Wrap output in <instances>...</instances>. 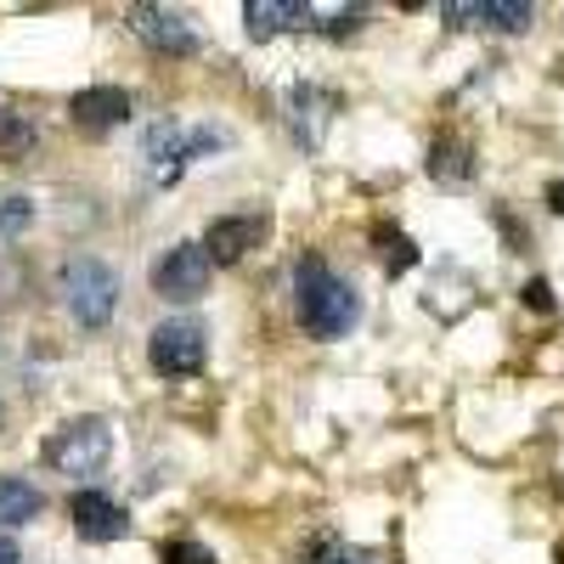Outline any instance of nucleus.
<instances>
[{
    "mask_svg": "<svg viewBox=\"0 0 564 564\" xmlns=\"http://www.w3.org/2000/svg\"><path fill=\"white\" fill-rule=\"evenodd\" d=\"M265 231H271V220H265L260 209L220 215V220H209V231H204V254H209L215 265H238L249 249L265 243Z\"/></svg>",
    "mask_w": 564,
    "mask_h": 564,
    "instance_id": "8",
    "label": "nucleus"
},
{
    "mask_svg": "<svg viewBox=\"0 0 564 564\" xmlns=\"http://www.w3.org/2000/svg\"><path fill=\"white\" fill-rule=\"evenodd\" d=\"M316 18L311 0H249L243 7V23H249V40H276L289 29H305Z\"/></svg>",
    "mask_w": 564,
    "mask_h": 564,
    "instance_id": "12",
    "label": "nucleus"
},
{
    "mask_svg": "<svg viewBox=\"0 0 564 564\" xmlns=\"http://www.w3.org/2000/svg\"><path fill=\"white\" fill-rule=\"evenodd\" d=\"M159 558H164V564H220V558H215L204 542H186V536L164 542V547H159Z\"/></svg>",
    "mask_w": 564,
    "mask_h": 564,
    "instance_id": "18",
    "label": "nucleus"
},
{
    "mask_svg": "<svg viewBox=\"0 0 564 564\" xmlns=\"http://www.w3.org/2000/svg\"><path fill=\"white\" fill-rule=\"evenodd\" d=\"M430 175L446 181V186H463L475 175V153H468V141H435L430 148Z\"/></svg>",
    "mask_w": 564,
    "mask_h": 564,
    "instance_id": "15",
    "label": "nucleus"
},
{
    "mask_svg": "<svg viewBox=\"0 0 564 564\" xmlns=\"http://www.w3.org/2000/svg\"><path fill=\"white\" fill-rule=\"evenodd\" d=\"M124 23H130V34L141 45H153L159 57H193L198 52V29L186 23L181 12H170V7H130Z\"/></svg>",
    "mask_w": 564,
    "mask_h": 564,
    "instance_id": "7",
    "label": "nucleus"
},
{
    "mask_svg": "<svg viewBox=\"0 0 564 564\" xmlns=\"http://www.w3.org/2000/svg\"><path fill=\"white\" fill-rule=\"evenodd\" d=\"M289 113H294V130H300V141H322V119L334 113V97L327 90H316V85H294L289 90Z\"/></svg>",
    "mask_w": 564,
    "mask_h": 564,
    "instance_id": "13",
    "label": "nucleus"
},
{
    "mask_svg": "<svg viewBox=\"0 0 564 564\" xmlns=\"http://www.w3.org/2000/svg\"><path fill=\"white\" fill-rule=\"evenodd\" d=\"M0 564H23V547L12 536H0Z\"/></svg>",
    "mask_w": 564,
    "mask_h": 564,
    "instance_id": "21",
    "label": "nucleus"
},
{
    "mask_svg": "<svg viewBox=\"0 0 564 564\" xmlns=\"http://www.w3.org/2000/svg\"><path fill=\"white\" fill-rule=\"evenodd\" d=\"M63 305L79 327H108L113 322V305H119V271L97 254H79L63 265Z\"/></svg>",
    "mask_w": 564,
    "mask_h": 564,
    "instance_id": "3",
    "label": "nucleus"
},
{
    "mask_svg": "<svg viewBox=\"0 0 564 564\" xmlns=\"http://www.w3.org/2000/svg\"><path fill=\"white\" fill-rule=\"evenodd\" d=\"M34 141H40V130H34L23 113L0 108V153H7V159H23V153H34Z\"/></svg>",
    "mask_w": 564,
    "mask_h": 564,
    "instance_id": "17",
    "label": "nucleus"
},
{
    "mask_svg": "<svg viewBox=\"0 0 564 564\" xmlns=\"http://www.w3.org/2000/svg\"><path fill=\"white\" fill-rule=\"evenodd\" d=\"M441 18L457 23V29H502V34H520V29L536 23V7H525V0H446Z\"/></svg>",
    "mask_w": 564,
    "mask_h": 564,
    "instance_id": "9",
    "label": "nucleus"
},
{
    "mask_svg": "<svg viewBox=\"0 0 564 564\" xmlns=\"http://www.w3.org/2000/svg\"><path fill=\"white\" fill-rule=\"evenodd\" d=\"M68 513H74L79 542H119V536L130 531V513H124L108 491H74Z\"/></svg>",
    "mask_w": 564,
    "mask_h": 564,
    "instance_id": "10",
    "label": "nucleus"
},
{
    "mask_svg": "<svg viewBox=\"0 0 564 564\" xmlns=\"http://www.w3.org/2000/svg\"><path fill=\"white\" fill-rule=\"evenodd\" d=\"M547 204H553V215H564V181H553V186H547Z\"/></svg>",
    "mask_w": 564,
    "mask_h": 564,
    "instance_id": "22",
    "label": "nucleus"
},
{
    "mask_svg": "<svg viewBox=\"0 0 564 564\" xmlns=\"http://www.w3.org/2000/svg\"><path fill=\"white\" fill-rule=\"evenodd\" d=\"M209 276H215V260L204 254V243H175L159 265H153V294L159 300H204L209 294Z\"/></svg>",
    "mask_w": 564,
    "mask_h": 564,
    "instance_id": "6",
    "label": "nucleus"
},
{
    "mask_svg": "<svg viewBox=\"0 0 564 564\" xmlns=\"http://www.w3.org/2000/svg\"><path fill=\"white\" fill-rule=\"evenodd\" d=\"M68 119H74V130H85V135H102V130H113V124L130 119V90H119V85H90V90H79V97L68 102Z\"/></svg>",
    "mask_w": 564,
    "mask_h": 564,
    "instance_id": "11",
    "label": "nucleus"
},
{
    "mask_svg": "<svg viewBox=\"0 0 564 564\" xmlns=\"http://www.w3.org/2000/svg\"><path fill=\"white\" fill-rule=\"evenodd\" d=\"M294 305H300V322H305V334L316 339H345L350 327L361 322V300L350 282L327 265L322 254H305L294 265Z\"/></svg>",
    "mask_w": 564,
    "mask_h": 564,
    "instance_id": "1",
    "label": "nucleus"
},
{
    "mask_svg": "<svg viewBox=\"0 0 564 564\" xmlns=\"http://www.w3.org/2000/svg\"><path fill=\"white\" fill-rule=\"evenodd\" d=\"M113 457V430H108V417H74L63 423V430L45 441V463L57 468V475H102Z\"/></svg>",
    "mask_w": 564,
    "mask_h": 564,
    "instance_id": "4",
    "label": "nucleus"
},
{
    "mask_svg": "<svg viewBox=\"0 0 564 564\" xmlns=\"http://www.w3.org/2000/svg\"><path fill=\"white\" fill-rule=\"evenodd\" d=\"M40 508H45V497L29 480H18V475L0 480V525H29Z\"/></svg>",
    "mask_w": 564,
    "mask_h": 564,
    "instance_id": "14",
    "label": "nucleus"
},
{
    "mask_svg": "<svg viewBox=\"0 0 564 564\" xmlns=\"http://www.w3.org/2000/svg\"><path fill=\"white\" fill-rule=\"evenodd\" d=\"M525 305H531V311H553V289H547V276H531V282H525Z\"/></svg>",
    "mask_w": 564,
    "mask_h": 564,
    "instance_id": "20",
    "label": "nucleus"
},
{
    "mask_svg": "<svg viewBox=\"0 0 564 564\" xmlns=\"http://www.w3.org/2000/svg\"><path fill=\"white\" fill-rule=\"evenodd\" d=\"M148 361H153L159 379H193V372H204V361H209L204 322H193V316L159 322L148 334Z\"/></svg>",
    "mask_w": 564,
    "mask_h": 564,
    "instance_id": "5",
    "label": "nucleus"
},
{
    "mask_svg": "<svg viewBox=\"0 0 564 564\" xmlns=\"http://www.w3.org/2000/svg\"><path fill=\"white\" fill-rule=\"evenodd\" d=\"M29 220H34V204L29 198H7V204H0V238H18Z\"/></svg>",
    "mask_w": 564,
    "mask_h": 564,
    "instance_id": "19",
    "label": "nucleus"
},
{
    "mask_svg": "<svg viewBox=\"0 0 564 564\" xmlns=\"http://www.w3.org/2000/svg\"><path fill=\"white\" fill-rule=\"evenodd\" d=\"M322 564H361L356 553H334V558H322Z\"/></svg>",
    "mask_w": 564,
    "mask_h": 564,
    "instance_id": "23",
    "label": "nucleus"
},
{
    "mask_svg": "<svg viewBox=\"0 0 564 564\" xmlns=\"http://www.w3.org/2000/svg\"><path fill=\"white\" fill-rule=\"evenodd\" d=\"M372 243H379V260H384V271H390V276H401V271H412V265H417V249H412L406 231L379 226V231H372Z\"/></svg>",
    "mask_w": 564,
    "mask_h": 564,
    "instance_id": "16",
    "label": "nucleus"
},
{
    "mask_svg": "<svg viewBox=\"0 0 564 564\" xmlns=\"http://www.w3.org/2000/svg\"><path fill=\"white\" fill-rule=\"evenodd\" d=\"M215 148H226V135H220L215 124L159 119L148 135H141V164H148V175H153L159 186H175V181L186 175V164L204 159V153H215Z\"/></svg>",
    "mask_w": 564,
    "mask_h": 564,
    "instance_id": "2",
    "label": "nucleus"
}]
</instances>
